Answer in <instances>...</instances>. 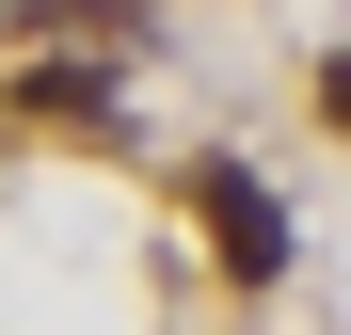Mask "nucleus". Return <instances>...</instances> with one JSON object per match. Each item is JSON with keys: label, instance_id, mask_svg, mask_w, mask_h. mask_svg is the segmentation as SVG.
<instances>
[{"label": "nucleus", "instance_id": "f257e3e1", "mask_svg": "<svg viewBox=\"0 0 351 335\" xmlns=\"http://www.w3.org/2000/svg\"><path fill=\"white\" fill-rule=\"evenodd\" d=\"M192 208H208V256L240 271V288H271V271H287V208L240 176V160H192Z\"/></svg>", "mask_w": 351, "mask_h": 335}, {"label": "nucleus", "instance_id": "f03ea898", "mask_svg": "<svg viewBox=\"0 0 351 335\" xmlns=\"http://www.w3.org/2000/svg\"><path fill=\"white\" fill-rule=\"evenodd\" d=\"M16 112L32 128H112L128 96H112V64H16Z\"/></svg>", "mask_w": 351, "mask_h": 335}, {"label": "nucleus", "instance_id": "7ed1b4c3", "mask_svg": "<svg viewBox=\"0 0 351 335\" xmlns=\"http://www.w3.org/2000/svg\"><path fill=\"white\" fill-rule=\"evenodd\" d=\"M16 48H64V32H144V0H0Z\"/></svg>", "mask_w": 351, "mask_h": 335}, {"label": "nucleus", "instance_id": "20e7f679", "mask_svg": "<svg viewBox=\"0 0 351 335\" xmlns=\"http://www.w3.org/2000/svg\"><path fill=\"white\" fill-rule=\"evenodd\" d=\"M319 112H335V128H351V64H335V80H319Z\"/></svg>", "mask_w": 351, "mask_h": 335}]
</instances>
